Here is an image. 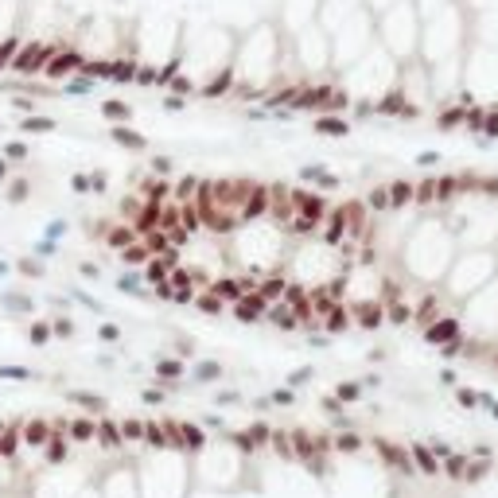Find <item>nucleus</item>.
<instances>
[{
    "label": "nucleus",
    "instance_id": "obj_1",
    "mask_svg": "<svg viewBox=\"0 0 498 498\" xmlns=\"http://www.w3.org/2000/svg\"><path fill=\"white\" fill-rule=\"evenodd\" d=\"M467 12L459 8V0H447L444 8L421 16V43H417V59L424 67H440V63H459L471 43V24Z\"/></svg>",
    "mask_w": 498,
    "mask_h": 498
},
{
    "label": "nucleus",
    "instance_id": "obj_2",
    "mask_svg": "<svg viewBox=\"0 0 498 498\" xmlns=\"http://www.w3.org/2000/svg\"><path fill=\"white\" fill-rule=\"evenodd\" d=\"M459 102L498 105V51L483 43H467L459 59Z\"/></svg>",
    "mask_w": 498,
    "mask_h": 498
},
{
    "label": "nucleus",
    "instance_id": "obj_3",
    "mask_svg": "<svg viewBox=\"0 0 498 498\" xmlns=\"http://www.w3.org/2000/svg\"><path fill=\"white\" fill-rule=\"evenodd\" d=\"M374 39H378V47L389 51L397 63L413 59L417 43H421V12H417L413 0H397L393 8L378 12V16H374Z\"/></svg>",
    "mask_w": 498,
    "mask_h": 498
},
{
    "label": "nucleus",
    "instance_id": "obj_4",
    "mask_svg": "<svg viewBox=\"0 0 498 498\" xmlns=\"http://www.w3.org/2000/svg\"><path fill=\"white\" fill-rule=\"evenodd\" d=\"M374 43H378L374 39V12L370 8L355 12L343 27L331 32V74H339L343 67H350L355 59H362Z\"/></svg>",
    "mask_w": 498,
    "mask_h": 498
},
{
    "label": "nucleus",
    "instance_id": "obj_5",
    "mask_svg": "<svg viewBox=\"0 0 498 498\" xmlns=\"http://www.w3.org/2000/svg\"><path fill=\"white\" fill-rule=\"evenodd\" d=\"M366 8V0H320V16H315V24L323 27V32H335V27H343L346 20L355 16V12Z\"/></svg>",
    "mask_w": 498,
    "mask_h": 498
},
{
    "label": "nucleus",
    "instance_id": "obj_6",
    "mask_svg": "<svg viewBox=\"0 0 498 498\" xmlns=\"http://www.w3.org/2000/svg\"><path fill=\"white\" fill-rule=\"evenodd\" d=\"M467 24H471V43H483V47H494L498 51V4L475 12Z\"/></svg>",
    "mask_w": 498,
    "mask_h": 498
},
{
    "label": "nucleus",
    "instance_id": "obj_7",
    "mask_svg": "<svg viewBox=\"0 0 498 498\" xmlns=\"http://www.w3.org/2000/svg\"><path fill=\"white\" fill-rule=\"evenodd\" d=\"M315 129H320V133H335V136H346V121H335V117H323V121H315Z\"/></svg>",
    "mask_w": 498,
    "mask_h": 498
},
{
    "label": "nucleus",
    "instance_id": "obj_8",
    "mask_svg": "<svg viewBox=\"0 0 498 498\" xmlns=\"http://www.w3.org/2000/svg\"><path fill=\"white\" fill-rule=\"evenodd\" d=\"M490 4H498V0H459V8L467 12V16H475V12H483V8H490Z\"/></svg>",
    "mask_w": 498,
    "mask_h": 498
},
{
    "label": "nucleus",
    "instance_id": "obj_9",
    "mask_svg": "<svg viewBox=\"0 0 498 498\" xmlns=\"http://www.w3.org/2000/svg\"><path fill=\"white\" fill-rule=\"evenodd\" d=\"M397 0H366V8L374 12V16H378V12H386V8H393Z\"/></svg>",
    "mask_w": 498,
    "mask_h": 498
}]
</instances>
